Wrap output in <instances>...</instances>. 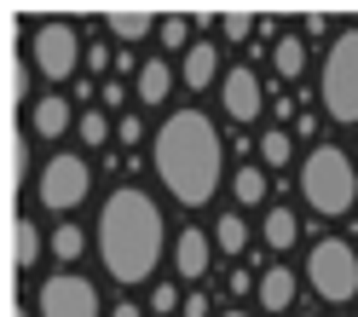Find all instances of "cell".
<instances>
[{"label": "cell", "mask_w": 358, "mask_h": 317, "mask_svg": "<svg viewBox=\"0 0 358 317\" xmlns=\"http://www.w3.org/2000/svg\"><path fill=\"white\" fill-rule=\"evenodd\" d=\"M150 162L162 191L179 202V208H203V202L220 191V173H226V145H220L214 121L203 110H173V116L156 127L150 139Z\"/></svg>", "instance_id": "1"}, {"label": "cell", "mask_w": 358, "mask_h": 317, "mask_svg": "<svg viewBox=\"0 0 358 317\" xmlns=\"http://www.w3.org/2000/svg\"><path fill=\"white\" fill-rule=\"evenodd\" d=\"M162 208L145 196V191H110L104 196V214H99V260L116 283H145L156 260H162Z\"/></svg>", "instance_id": "2"}, {"label": "cell", "mask_w": 358, "mask_h": 317, "mask_svg": "<svg viewBox=\"0 0 358 317\" xmlns=\"http://www.w3.org/2000/svg\"><path fill=\"white\" fill-rule=\"evenodd\" d=\"M301 196H306V208H318L329 219L347 214L358 202V168H352V156L335 150V145H318L301 162Z\"/></svg>", "instance_id": "3"}, {"label": "cell", "mask_w": 358, "mask_h": 317, "mask_svg": "<svg viewBox=\"0 0 358 317\" xmlns=\"http://www.w3.org/2000/svg\"><path fill=\"white\" fill-rule=\"evenodd\" d=\"M324 110L335 121L358 127V29H341L324 58Z\"/></svg>", "instance_id": "4"}, {"label": "cell", "mask_w": 358, "mask_h": 317, "mask_svg": "<svg viewBox=\"0 0 358 317\" xmlns=\"http://www.w3.org/2000/svg\"><path fill=\"white\" fill-rule=\"evenodd\" d=\"M306 277H312V288H318V300H329V306L358 300V254H352V242H341V237L312 242Z\"/></svg>", "instance_id": "5"}, {"label": "cell", "mask_w": 358, "mask_h": 317, "mask_svg": "<svg viewBox=\"0 0 358 317\" xmlns=\"http://www.w3.org/2000/svg\"><path fill=\"white\" fill-rule=\"evenodd\" d=\"M87 191H93V168H87V156H52L47 168H41V208L52 214H70L87 202Z\"/></svg>", "instance_id": "6"}, {"label": "cell", "mask_w": 358, "mask_h": 317, "mask_svg": "<svg viewBox=\"0 0 358 317\" xmlns=\"http://www.w3.org/2000/svg\"><path fill=\"white\" fill-rule=\"evenodd\" d=\"M29 64H35L47 81H70L76 64H81V35H76L70 24H58V17H52V24H41V29L29 35Z\"/></svg>", "instance_id": "7"}, {"label": "cell", "mask_w": 358, "mask_h": 317, "mask_svg": "<svg viewBox=\"0 0 358 317\" xmlns=\"http://www.w3.org/2000/svg\"><path fill=\"white\" fill-rule=\"evenodd\" d=\"M41 317H99V288L76 271H58L41 283Z\"/></svg>", "instance_id": "8"}, {"label": "cell", "mask_w": 358, "mask_h": 317, "mask_svg": "<svg viewBox=\"0 0 358 317\" xmlns=\"http://www.w3.org/2000/svg\"><path fill=\"white\" fill-rule=\"evenodd\" d=\"M220 98H226V116L231 121H255L260 116V75L255 70H226Z\"/></svg>", "instance_id": "9"}, {"label": "cell", "mask_w": 358, "mask_h": 317, "mask_svg": "<svg viewBox=\"0 0 358 317\" xmlns=\"http://www.w3.org/2000/svg\"><path fill=\"white\" fill-rule=\"evenodd\" d=\"M6 260H12V271H29V265H41V225L35 219H12L6 225Z\"/></svg>", "instance_id": "10"}, {"label": "cell", "mask_w": 358, "mask_h": 317, "mask_svg": "<svg viewBox=\"0 0 358 317\" xmlns=\"http://www.w3.org/2000/svg\"><path fill=\"white\" fill-rule=\"evenodd\" d=\"M208 254H214V248H208V237L203 231H179V242H173V271H179V277H208Z\"/></svg>", "instance_id": "11"}, {"label": "cell", "mask_w": 358, "mask_h": 317, "mask_svg": "<svg viewBox=\"0 0 358 317\" xmlns=\"http://www.w3.org/2000/svg\"><path fill=\"white\" fill-rule=\"evenodd\" d=\"M255 294H260L266 311H289V300H295V271L289 265H266V277L255 283Z\"/></svg>", "instance_id": "12"}, {"label": "cell", "mask_w": 358, "mask_h": 317, "mask_svg": "<svg viewBox=\"0 0 358 317\" xmlns=\"http://www.w3.org/2000/svg\"><path fill=\"white\" fill-rule=\"evenodd\" d=\"M29 127L41 133V139H58V133H70V104H64V98H35Z\"/></svg>", "instance_id": "13"}, {"label": "cell", "mask_w": 358, "mask_h": 317, "mask_svg": "<svg viewBox=\"0 0 358 317\" xmlns=\"http://www.w3.org/2000/svg\"><path fill=\"white\" fill-rule=\"evenodd\" d=\"M150 29H156V17L145 6H116V12H110V35H116V40H145Z\"/></svg>", "instance_id": "14"}, {"label": "cell", "mask_w": 358, "mask_h": 317, "mask_svg": "<svg viewBox=\"0 0 358 317\" xmlns=\"http://www.w3.org/2000/svg\"><path fill=\"white\" fill-rule=\"evenodd\" d=\"M220 75V52L208 47V40H196V47L185 52V87H214Z\"/></svg>", "instance_id": "15"}, {"label": "cell", "mask_w": 358, "mask_h": 317, "mask_svg": "<svg viewBox=\"0 0 358 317\" xmlns=\"http://www.w3.org/2000/svg\"><path fill=\"white\" fill-rule=\"evenodd\" d=\"M168 93H173V70H168L162 58H150L145 70H139V98H145V104H162Z\"/></svg>", "instance_id": "16"}, {"label": "cell", "mask_w": 358, "mask_h": 317, "mask_svg": "<svg viewBox=\"0 0 358 317\" xmlns=\"http://www.w3.org/2000/svg\"><path fill=\"white\" fill-rule=\"evenodd\" d=\"M272 64H278L283 81H295V75L306 70V40H301V35H283L278 47H272Z\"/></svg>", "instance_id": "17"}, {"label": "cell", "mask_w": 358, "mask_h": 317, "mask_svg": "<svg viewBox=\"0 0 358 317\" xmlns=\"http://www.w3.org/2000/svg\"><path fill=\"white\" fill-rule=\"evenodd\" d=\"M214 248H220V254H243V248H249V225H243V214H226L214 225Z\"/></svg>", "instance_id": "18"}, {"label": "cell", "mask_w": 358, "mask_h": 317, "mask_svg": "<svg viewBox=\"0 0 358 317\" xmlns=\"http://www.w3.org/2000/svg\"><path fill=\"white\" fill-rule=\"evenodd\" d=\"M295 237H301V219L289 214V208L266 214V242H272V248H295Z\"/></svg>", "instance_id": "19"}, {"label": "cell", "mask_w": 358, "mask_h": 317, "mask_svg": "<svg viewBox=\"0 0 358 317\" xmlns=\"http://www.w3.org/2000/svg\"><path fill=\"white\" fill-rule=\"evenodd\" d=\"M24 173H29V145L24 133H6V191L24 185Z\"/></svg>", "instance_id": "20"}, {"label": "cell", "mask_w": 358, "mask_h": 317, "mask_svg": "<svg viewBox=\"0 0 358 317\" xmlns=\"http://www.w3.org/2000/svg\"><path fill=\"white\" fill-rule=\"evenodd\" d=\"M231 191H237L243 208H249V202H266V173H260V168H237V173H231Z\"/></svg>", "instance_id": "21"}, {"label": "cell", "mask_w": 358, "mask_h": 317, "mask_svg": "<svg viewBox=\"0 0 358 317\" xmlns=\"http://www.w3.org/2000/svg\"><path fill=\"white\" fill-rule=\"evenodd\" d=\"M81 248H87V231H81V225H58V231H52V254H58V260H81Z\"/></svg>", "instance_id": "22"}, {"label": "cell", "mask_w": 358, "mask_h": 317, "mask_svg": "<svg viewBox=\"0 0 358 317\" xmlns=\"http://www.w3.org/2000/svg\"><path fill=\"white\" fill-rule=\"evenodd\" d=\"M289 156H295V145H289V133H260V162H272V168H283Z\"/></svg>", "instance_id": "23"}, {"label": "cell", "mask_w": 358, "mask_h": 317, "mask_svg": "<svg viewBox=\"0 0 358 317\" xmlns=\"http://www.w3.org/2000/svg\"><path fill=\"white\" fill-rule=\"evenodd\" d=\"M110 133H116V127L104 121V110H87V116H81V139H87V145H104Z\"/></svg>", "instance_id": "24"}, {"label": "cell", "mask_w": 358, "mask_h": 317, "mask_svg": "<svg viewBox=\"0 0 358 317\" xmlns=\"http://www.w3.org/2000/svg\"><path fill=\"white\" fill-rule=\"evenodd\" d=\"M24 93H29V70H24V64H6V104H24Z\"/></svg>", "instance_id": "25"}, {"label": "cell", "mask_w": 358, "mask_h": 317, "mask_svg": "<svg viewBox=\"0 0 358 317\" xmlns=\"http://www.w3.org/2000/svg\"><path fill=\"white\" fill-rule=\"evenodd\" d=\"M220 24H226V40H249V35H255V17H249V12H226Z\"/></svg>", "instance_id": "26"}, {"label": "cell", "mask_w": 358, "mask_h": 317, "mask_svg": "<svg viewBox=\"0 0 358 317\" xmlns=\"http://www.w3.org/2000/svg\"><path fill=\"white\" fill-rule=\"evenodd\" d=\"M156 40H162V47H179V40H185V17H162V24H156Z\"/></svg>", "instance_id": "27"}, {"label": "cell", "mask_w": 358, "mask_h": 317, "mask_svg": "<svg viewBox=\"0 0 358 317\" xmlns=\"http://www.w3.org/2000/svg\"><path fill=\"white\" fill-rule=\"evenodd\" d=\"M150 306H156V311H173V306H179V288H173V283H156Z\"/></svg>", "instance_id": "28"}, {"label": "cell", "mask_w": 358, "mask_h": 317, "mask_svg": "<svg viewBox=\"0 0 358 317\" xmlns=\"http://www.w3.org/2000/svg\"><path fill=\"white\" fill-rule=\"evenodd\" d=\"M185 317H208V294H191V300H185Z\"/></svg>", "instance_id": "29"}, {"label": "cell", "mask_w": 358, "mask_h": 317, "mask_svg": "<svg viewBox=\"0 0 358 317\" xmlns=\"http://www.w3.org/2000/svg\"><path fill=\"white\" fill-rule=\"evenodd\" d=\"M87 64H93V70H104V64H110V47H99V40H93V47H87Z\"/></svg>", "instance_id": "30"}, {"label": "cell", "mask_w": 358, "mask_h": 317, "mask_svg": "<svg viewBox=\"0 0 358 317\" xmlns=\"http://www.w3.org/2000/svg\"><path fill=\"white\" fill-rule=\"evenodd\" d=\"M110 317H139V306H133V300H122V306L110 311Z\"/></svg>", "instance_id": "31"}, {"label": "cell", "mask_w": 358, "mask_h": 317, "mask_svg": "<svg viewBox=\"0 0 358 317\" xmlns=\"http://www.w3.org/2000/svg\"><path fill=\"white\" fill-rule=\"evenodd\" d=\"M6 317H24V311H17V306H12V311H6Z\"/></svg>", "instance_id": "32"}, {"label": "cell", "mask_w": 358, "mask_h": 317, "mask_svg": "<svg viewBox=\"0 0 358 317\" xmlns=\"http://www.w3.org/2000/svg\"><path fill=\"white\" fill-rule=\"evenodd\" d=\"M226 317H249V311H226Z\"/></svg>", "instance_id": "33"}]
</instances>
